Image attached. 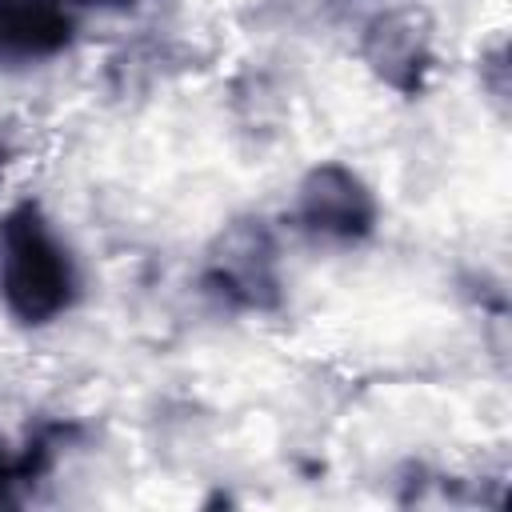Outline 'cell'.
I'll return each mask as SVG.
<instances>
[{
	"label": "cell",
	"instance_id": "52a82bcc",
	"mask_svg": "<svg viewBox=\"0 0 512 512\" xmlns=\"http://www.w3.org/2000/svg\"><path fill=\"white\" fill-rule=\"evenodd\" d=\"M0 168H4V148H0Z\"/></svg>",
	"mask_w": 512,
	"mask_h": 512
},
{
	"label": "cell",
	"instance_id": "8992f818",
	"mask_svg": "<svg viewBox=\"0 0 512 512\" xmlns=\"http://www.w3.org/2000/svg\"><path fill=\"white\" fill-rule=\"evenodd\" d=\"M68 4H84V8H124L132 0H68Z\"/></svg>",
	"mask_w": 512,
	"mask_h": 512
},
{
	"label": "cell",
	"instance_id": "277c9868",
	"mask_svg": "<svg viewBox=\"0 0 512 512\" xmlns=\"http://www.w3.org/2000/svg\"><path fill=\"white\" fill-rule=\"evenodd\" d=\"M360 56L376 80L416 96L432 72V20L424 8L404 4L372 16L360 36Z\"/></svg>",
	"mask_w": 512,
	"mask_h": 512
},
{
	"label": "cell",
	"instance_id": "3957f363",
	"mask_svg": "<svg viewBox=\"0 0 512 512\" xmlns=\"http://www.w3.org/2000/svg\"><path fill=\"white\" fill-rule=\"evenodd\" d=\"M296 220L320 240L356 244L376 232L380 208H376L372 188L348 164L324 160L308 168L296 188Z\"/></svg>",
	"mask_w": 512,
	"mask_h": 512
},
{
	"label": "cell",
	"instance_id": "6da1fadb",
	"mask_svg": "<svg viewBox=\"0 0 512 512\" xmlns=\"http://www.w3.org/2000/svg\"><path fill=\"white\" fill-rule=\"evenodd\" d=\"M0 300L24 328L52 324L76 304V268L36 200L0 216Z\"/></svg>",
	"mask_w": 512,
	"mask_h": 512
},
{
	"label": "cell",
	"instance_id": "5b68a950",
	"mask_svg": "<svg viewBox=\"0 0 512 512\" xmlns=\"http://www.w3.org/2000/svg\"><path fill=\"white\" fill-rule=\"evenodd\" d=\"M72 20L56 0H0V56L44 60L64 52Z\"/></svg>",
	"mask_w": 512,
	"mask_h": 512
},
{
	"label": "cell",
	"instance_id": "7a4b0ae2",
	"mask_svg": "<svg viewBox=\"0 0 512 512\" xmlns=\"http://www.w3.org/2000/svg\"><path fill=\"white\" fill-rule=\"evenodd\" d=\"M204 288L224 304L244 312H272L284 300L280 252L272 228L260 216H240L224 224L204 260Z\"/></svg>",
	"mask_w": 512,
	"mask_h": 512
}]
</instances>
